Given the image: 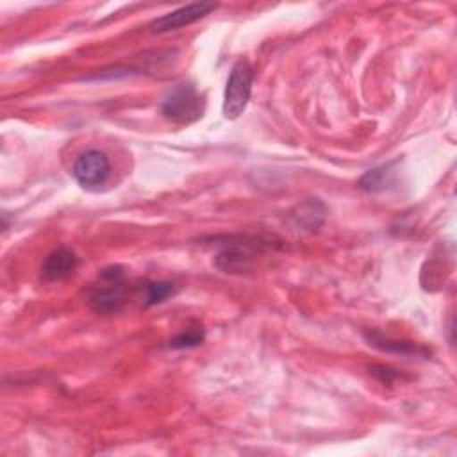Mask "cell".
Instances as JSON below:
<instances>
[{
    "label": "cell",
    "mask_w": 457,
    "mask_h": 457,
    "mask_svg": "<svg viewBox=\"0 0 457 457\" xmlns=\"http://www.w3.org/2000/svg\"><path fill=\"white\" fill-rule=\"evenodd\" d=\"M161 114L179 125H187L202 118L204 100L193 82L173 86L161 102Z\"/></svg>",
    "instance_id": "3957f363"
},
{
    "label": "cell",
    "mask_w": 457,
    "mask_h": 457,
    "mask_svg": "<svg viewBox=\"0 0 457 457\" xmlns=\"http://www.w3.org/2000/svg\"><path fill=\"white\" fill-rule=\"evenodd\" d=\"M291 218L295 221V227H298V230L302 228V230L314 232L325 221V205L318 198H311L302 205H298L291 212Z\"/></svg>",
    "instance_id": "30bf717a"
},
{
    "label": "cell",
    "mask_w": 457,
    "mask_h": 457,
    "mask_svg": "<svg viewBox=\"0 0 457 457\" xmlns=\"http://www.w3.org/2000/svg\"><path fill=\"white\" fill-rule=\"evenodd\" d=\"M175 295V284L170 280H146L143 286V303L146 307L162 303Z\"/></svg>",
    "instance_id": "8fae6325"
},
{
    "label": "cell",
    "mask_w": 457,
    "mask_h": 457,
    "mask_svg": "<svg viewBox=\"0 0 457 457\" xmlns=\"http://www.w3.org/2000/svg\"><path fill=\"white\" fill-rule=\"evenodd\" d=\"M400 161H389V162H384L377 168H371L368 170L357 182L359 189L362 191H368V193H380V191H386L389 189L395 182H396V164Z\"/></svg>",
    "instance_id": "9c48e42d"
},
{
    "label": "cell",
    "mask_w": 457,
    "mask_h": 457,
    "mask_svg": "<svg viewBox=\"0 0 457 457\" xmlns=\"http://www.w3.org/2000/svg\"><path fill=\"white\" fill-rule=\"evenodd\" d=\"M204 337H205V332H204L202 325H196V327L186 328V330L179 332L175 337H171L170 339V348H173V350L195 348V346L204 343Z\"/></svg>",
    "instance_id": "7c38bea8"
},
{
    "label": "cell",
    "mask_w": 457,
    "mask_h": 457,
    "mask_svg": "<svg viewBox=\"0 0 457 457\" xmlns=\"http://www.w3.org/2000/svg\"><path fill=\"white\" fill-rule=\"evenodd\" d=\"M364 339L368 341L370 346L387 352V353H396V355H414V357H428L430 350L427 346H421L414 341L409 339H395L389 336H384L378 330H368L364 332Z\"/></svg>",
    "instance_id": "ba28073f"
},
{
    "label": "cell",
    "mask_w": 457,
    "mask_h": 457,
    "mask_svg": "<svg viewBox=\"0 0 457 457\" xmlns=\"http://www.w3.org/2000/svg\"><path fill=\"white\" fill-rule=\"evenodd\" d=\"M87 303L98 314H116L125 305V271L118 264L100 270L87 287Z\"/></svg>",
    "instance_id": "7a4b0ae2"
},
{
    "label": "cell",
    "mask_w": 457,
    "mask_h": 457,
    "mask_svg": "<svg viewBox=\"0 0 457 457\" xmlns=\"http://www.w3.org/2000/svg\"><path fill=\"white\" fill-rule=\"evenodd\" d=\"M370 373H371L375 378H378L380 382H384V384H393L395 380H398V378L403 377L402 371H398V370H395V368H391V366H384V364L371 366V368H370Z\"/></svg>",
    "instance_id": "4fadbf2b"
},
{
    "label": "cell",
    "mask_w": 457,
    "mask_h": 457,
    "mask_svg": "<svg viewBox=\"0 0 457 457\" xmlns=\"http://www.w3.org/2000/svg\"><path fill=\"white\" fill-rule=\"evenodd\" d=\"M71 175L82 187L87 189L105 184L111 175V162L107 154L102 150L82 152L73 162Z\"/></svg>",
    "instance_id": "5b68a950"
},
{
    "label": "cell",
    "mask_w": 457,
    "mask_h": 457,
    "mask_svg": "<svg viewBox=\"0 0 457 457\" xmlns=\"http://www.w3.org/2000/svg\"><path fill=\"white\" fill-rule=\"evenodd\" d=\"M253 77L255 71L248 59H239L232 66L223 91V116L227 120H236L245 112L252 96Z\"/></svg>",
    "instance_id": "277c9868"
},
{
    "label": "cell",
    "mask_w": 457,
    "mask_h": 457,
    "mask_svg": "<svg viewBox=\"0 0 457 457\" xmlns=\"http://www.w3.org/2000/svg\"><path fill=\"white\" fill-rule=\"evenodd\" d=\"M212 243L220 248L214 257L216 266L225 273H245L250 271L255 261L268 252H273L280 239L250 234H232L212 237Z\"/></svg>",
    "instance_id": "6da1fadb"
},
{
    "label": "cell",
    "mask_w": 457,
    "mask_h": 457,
    "mask_svg": "<svg viewBox=\"0 0 457 457\" xmlns=\"http://www.w3.org/2000/svg\"><path fill=\"white\" fill-rule=\"evenodd\" d=\"M79 268V257L66 246L54 248L41 264V278L45 282H61L75 273Z\"/></svg>",
    "instance_id": "52a82bcc"
},
{
    "label": "cell",
    "mask_w": 457,
    "mask_h": 457,
    "mask_svg": "<svg viewBox=\"0 0 457 457\" xmlns=\"http://www.w3.org/2000/svg\"><path fill=\"white\" fill-rule=\"evenodd\" d=\"M216 9V4H207V2H196V4H187L182 5L168 14H162L159 18H155L150 23V32L152 34H164V32H171L177 29H182L186 25H191L202 18H205L207 14H211Z\"/></svg>",
    "instance_id": "8992f818"
}]
</instances>
